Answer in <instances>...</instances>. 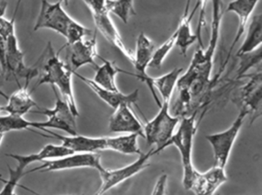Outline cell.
I'll return each instance as SVG.
<instances>
[{
  "mask_svg": "<svg viewBox=\"0 0 262 195\" xmlns=\"http://www.w3.org/2000/svg\"><path fill=\"white\" fill-rule=\"evenodd\" d=\"M50 135V138H56L73 153H99L106 150V138H93L85 135H61L50 129H43Z\"/></svg>",
  "mask_w": 262,
  "mask_h": 195,
  "instance_id": "13",
  "label": "cell"
},
{
  "mask_svg": "<svg viewBox=\"0 0 262 195\" xmlns=\"http://www.w3.org/2000/svg\"><path fill=\"white\" fill-rule=\"evenodd\" d=\"M7 44V72L6 76H13L19 86V78H24L26 81H31L33 78L38 76L39 70L37 67H30L24 61V52L19 46L16 33L6 40Z\"/></svg>",
  "mask_w": 262,
  "mask_h": 195,
  "instance_id": "10",
  "label": "cell"
},
{
  "mask_svg": "<svg viewBox=\"0 0 262 195\" xmlns=\"http://www.w3.org/2000/svg\"><path fill=\"white\" fill-rule=\"evenodd\" d=\"M9 173L10 177L8 179L0 178V181L4 184L2 190H0V195H16V187L19 185L21 178L25 176V170L18 166L14 169L9 166Z\"/></svg>",
  "mask_w": 262,
  "mask_h": 195,
  "instance_id": "33",
  "label": "cell"
},
{
  "mask_svg": "<svg viewBox=\"0 0 262 195\" xmlns=\"http://www.w3.org/2000/svg\"><path fill=\"white\" fill-rule=\"evenodd\" d=\"M155 49H156V47H155L152 40L148 38L144 32H141L138 35L137 40H136V51L133 52L134 61H133V64L136 69V73L133 74L123 70V69H122L121 73L136 77L142 82L145 83L149 89L156 104L159 107H160L162 101L158 98L156 90L153 89L152 84H151V77L147 74V69L149 67Z\"/></svg>",
  "mask_w": 262,
  "mask_h": 195,
  "instance_id": "7",
  "label": "cell"
},
{
  "mask_svg": "<svg viewBox=\"0 0 262 195\" xmlns=\"http://www.w3.org/2000/svg\"><path fill=\"white\" fill-rule=\"evenodd\" d=\"M46 52L48 55V58L47 62L44 64L42 75L36 84V88L45 84L54 86L56 81L64 75L68 69L69 64H66L59 58L60 52L59 51L56 52L51 41H49L47 44Z\"/></svg>",
  "mask_w": 262,
  "mask_h": 195,
  "instance_id": "19",
  "label": "cell"
},
{
  "mask_svg": "<svg viewBox=\"0 0 262 195\" xmlns=\"http://www.w3.org/2000/svg\"><path fill=\"white\" fill-rule=\"evenodd\" d=\"M238 69L237 70V78H242L244 75L248 74V71L252 68L261 66L262 52L261 48L238 57Z\"/></svg>",
  "mask_w": 262,
  "mask_h": 195,
  "instance_id": "30",
  "label": "cell"
},
{
  "mask_svg": "<svg viewBox=\"0 0 262 195\" xmlns=\"http://www.w3.org/2000/svg\"><path fill=\"white\" fill-rule=\"evenodd\" d=\"M99 58L103 61V63L102 66H98L96 68L93 81L103 89L118 92L119 89L116 84V77L118 74L121 73L122 69L116 66V63L113 61L105 59L101 56Z\"/></svg>",
  "mask_w": 262,
  "mask_h": 195,
  "instance_id": "24",
  "label": "cell"
},
{
  "mask_svg": "<svg viewBox=\"0 0 262 195\" xmlns=\"http://www.w3.org/2000/svg\"><path fill=\"white\" fill-rule=\"evenodd\" d=\"M159 109L157 115L143 126L144 138L148 145L154 146L158 154L169 147L170 139L180 121L170 112V102L162 101Z\"/></svg>",
  "mask_w": 262,
  "mask_h": 195,
  "instance_id": "3",
  "label": "cell"
},
{
  "mask_svg": "<svg viewBox=\"0 0 262 195\" xmlns=\"http://www.w3.org/2000/svg\"><path fill=\"white\" fill-rule=\"evenodd\" d=\"M91 11L92 15L107 12L106 0H82Z\"/></svg>",
  "mask_w": 262,
  "mask_h": 195,
  "instance_id": "36",
  "label": "cell"
},
{
  "mask_svg": "<svg viewBox=\"0 0 262 195\" xmlns=\"http://www.w3.org/2000/svg\"><path fill=\"white\" fill-rule=\"evenodd\" d=\"M30 83V81H26L25 85H19V89L8 97L7 104L4 106V112L9 115L24 117L26 114L31 112L33 107H39L29 91Z\"/></svg>",
  "mask_w": 262,
  "mask_h": 195,
  "instance_id": "20",
  "label": "cell"
},
{
  "mask_svg": "<svg viewBox=\"0 0 262 195\" xmlns=\"http://www.w3.org/2000/svg\"><path fill=\"white\" fill-rule=\"evenodd\" d=\"M73 72L74 71H73L71 67L69 66L64 75L56 81L54 86L56 89H59V92L62 94L64 101L68 104L73 115L77 118L79 116V112L76 104V98H75L74 92H73Z\"/></svg>",
  "mask_w": 262,
  "mask_h": 195,
  "instance_id": "27",
  "label": "cell"
},
{
  "mask_svg": "<svg viewBox=\"0 0 262 195\" xmlns=\"http://www.w3.org/2000/svg\"><path fill=\"white\" fill-rule=\"evenodd\" d=\"M8 3L5 0H0V18L4 17L5 14L6 10H7Z\"/></svg>",
  "mask_w": 262,
  "mask_h": 195,
  "instance_id": "38",
  "label": "cell"
},
{
  "mask_svg": "<svg viewBox=\"0 0 262 195\" xmlns=\"http://www.w3.org/2000/svg\"><path fill=\"white\" fill-rule=\"evenodd\" d=\"M58 1L61 2V3H63L65 6H68L69 4V0H58Z\"/></svg>",
  "mask_w": 262,
  "mask_h": 195,
  "instance_id": "41",
  "label": "cell"
},
{
  "mask_svg": "<svg viewBox=\"0 0 262 195\" xmlns=\"http://www.w3.org/2000/svg\"><path fill=\"white\" fill-rule=\"evenodd\" d=\"M216 195H221L220 193H217Z\"/></svg>",
  "mask_w": 262,
  "mask_h": 195,
  "instance_id": "44",
  "label": "cell"
},
{
  "mask_svg": "<svg viewBox=\"0 0 262 195\" xmlns=\"http://www.w3.org/2000/svg\"><path fill=\"white\" fill-rule=\"evenodd\" d=\"M136 134H127L117 137L106 138V150L119 152L122 155H141L138 138Z\"/></svg>",
  "mask_w": 262,
  "mask_h": 195,
  "instance_id": "25",
  "label": "cell"
},
{
  "mask_svg": "<svg viewBox=\"0 0 262 195\" xmlns=\"http://www.w3.org/2000/svg\"><path fill=\"white\" fill-rule=\"evenodd\" d=\"M183 72V68L176 67L165 75L151 77L153 89L160 94L162 101L170 102L177 86L178 81Z\"/></svg>",
  "mask_w": 262,
  "mask_h": 195,
  "instance_id": "23",
  "label": "cell"
},
{
  "mask_svg": "<svg viewBox=\"0 0 262 195\" xmlns=\"http://www.w3.org/2000/svg\"></svg>",
  "mask_w": 262,
  "mask_h": 195,
  "instance_id": "45",
  "label": "cell"
},
{
  "mask_svg": "<svg viewBox=\"0 0 262 195\" xmlns=\"http://www.w3.org/2000/svg\"><path fill=\"white\" fill-rule=\"evenodd\" d=\"M18 187H21V188L24 189V190H27V191L30 192V193H33V194L42 195V194H40V193H37V192L34 191V190H32V189L29 188V187H27V186H24V185H21V184H19V185H18ZM82 195H83V194H82Z\"/></svg>",
  "mask_w": 262,
  "mask_h": 195,
  "instance_id": "40",
  "label": "cell"
},
{
  "mask_svg": "<svg viewBox=\"0 0 262 195\" xmlns=\"http://www.w3.org/2000/svg\"><path fill=\"white\" fill-rule=\"evenodd\" d=\"M245 37L241 45L235 56H242L251 53L261 48L262 44V15L256 14L251 18V23L247 26Z\"/></svg>",
  "mask_w": 262,
  "mask_h": 195,
  "instance_id": "22",
  "label": "cell"
},
{
  "mask_svg": "<svg viewBox=\"0 0 262 195\" xmlns=\"http://www.w3.org/2000/svg\"><path fill=\"white\" fill-rule=\"evenodd\" d=\"M4 112V106H0V112Z\"/></svg>",
  "mask_w": 262,
  "mask_h": 195,
  "instance_id": "43",
  "label": "cell"
},
{
  "mask_svg": "<svg viewBox=\"0 0 262 195\" xmlns=\"http://www.w3.org/2000/svg\"><path fill=\"white\" fill-rule=\"evenodd\" d=\"M93 21L97 30L105 37V39L119 49L133 64L134 61V54L125 46V42L113 23L108 12L93 15Z\"/></svg>",
  "mask_w": 262,
  "mask_h": 195,
  "instance_id": "17",
  "label": "cell"
},
{
  "mask_svg": "<svg viewBox=\"0 0 262 195\" xmlns=\"http://www.w3.org/2000/svg\"><path fill=\"white\" fill-rule=\"evenodd\" d=\"M73 75H76L81 81L86 84L101 100L113 109H116L123 104L131 106L132 104H136V103L139 101V89H136L128 94L122 93L120 91L115 92V91L103 89L96 84L93 79L86 78L76 72H73Z\"/></svg>",
  "mask_w": 262,
  "mask_h": 195,
  "instance_id": "15",
  "label": "cell"
},
{
  "mask_svg": "<svg viewBox=\"0 0 262 195\" xmlns=\"http://www.w3.org/2000/svg\"><path fill=\"white\" fill-rule=\"evenodd\" d=\"M106 10L108 13L117 16L125 24L136 14L134 0H106Z\"/></svg>",
  "mask_w": 262,
  "mask_h": 195,
  "instance_id": "28",
  "label": "cell"
},
{
  "mask_svg": "<svg viewBox=\"0 0 262 195\" xmlns=\"http://www.w3.org/2000/svg\"><path fill=\"white\" fill-rule=\"evenodd\" d=\"M15 33V20L6 19L4 17L0 18V36L6 41Z\"/></svg>",
  "mask_w": 262,
  "mask_h": 195,
  "instance_id": "34",
  "label": "cell"
},
{
  "mask_svg": "<svg viewBox=\"0 0 262 195\" xmlns=\"http://www.w3.org/2000/svg\"><path fill=\"white\" fill-rule=\"evenodd\" d=\"M52 89L56 97L54 107L53 109H40L33 112L42 114L47 115V117H53L56 119L67 123L73 128L76 129V117L72 113L67 102L59 97V94L56 92V88L55 86H52Z\"/></svg>",
  "mask_w": 262,
  "mask_h": 195,
  "instance_id": "26",
  "label": "cell"
},
{
  "mask_svg": "<svg viewBox=\"0 0 262 195\" xmlns=\"http://www.w3.org/2000/svg\"><path fill=\"white\" fill-rule=\"evenodd\" d=\"M190 3L191 0H187L185 11L176 30L177 33L176 46L179 48L181 55L184 56H186L189 48L198 40L197 35L193 32L191 28V20L196 11L200 7V4L198 1L193 10L189 12Z\"/></svg>",
  "mask_w": 262,
  "mask_h": 195,
  "instance_id": "18",
  "label": "cell"
},
{
  "mask_svg": "<svg viewBox=\"0 0 262 195\" xmlns=\"http://www.w3.org/2000/svg\"><path fill=\"white\" fill-rule=\"evenodd\" d=\"M42 162L39 167L25 172V175L35 172L59 171L78 168L96 169L100 173L105 169L101 162V155L99 153H73Z\"/></svg>",
  "mask_w": 262,
  "mask_h": 195,
  "instance_id": "6",
  "label": "cell"
},
{
  "mask_svg": "<svg viewBox=\"0 0 262 195\" xmlns=\"http://www.w3.org/2000/svg\"><path fill=\"white\" fill-rule=\"evenodd\" d=\"M176 37H177V33L176 31H174L172 35L165 42L162 43L158 49H155L149 67L153 69H160L162 67L165 58L172 50L173 48L176 46Z\"/></svg>",
  "mask_w": 262,
  "mask_h": 195,
  "instance_id": "31",
  "label": "cell"
},
{
  "mask_svg": "<svg viewBox=\"0 0 262 195\" xmlns=\"http://www.w3.org/2000/svg\"><path fill=\"white\" fill-rule=\"evenodd\" d=\"M62 4L59 1L50 3L47 0H42L40 11L33 29L34 31L51 29L65 37L73 18L66 12Z\"/></svg>",
  "mask_w": 262,
  "mask_h": 195,
  "instance_id": "8",
  "label": "cell"
},
{
  "mask_svg": "<svg viewBox=\"0 0 262 195\" xmlns=\"http://www.w3.org/2000/svg\"><path fill=\"white\" fill-rule=\"evenodd\" d=\"M225 168L213 166L205 172L196 171L189 190L194 195H214L219 187L228 181Z\"/></svg>",
  "mask_w": 262,
  "mask_h": 195,
  "instance_id": "12",
  "label": "cell"
},
{
  "mask_svg": "<svg viewBox=\"0 0 262 195\" xmlns=\"http://www.w3.org/2000/svg\"><path fill=\"white\" fill-rule=\"evenodd\" d=\"M23 0H17L16 2V9H15L14 14H13V20H16V15H17L18 11H19V6H20L21 3H22Z\"/></svg>",
  "mask_w": 262,
  "mask_h": 195,
  "instance_id": "39",
  "label": "cell"
},
{
  "mask_svg": "<svg viewBox=\"0 0 262 195\" xmlns=\"http://www.w3.org/2000/svg\"><path fill=\"white\" fill-rule=\"evenodd\" d=\"M225 12L222 0H212V18L208 47L206 49L199 48L196 51L186 71L195 77L196 80L193 83L200 87H209L214 84V81L211 79L213 60L219 46L221 26Z\"/></svg>",
  "mask_w": 262,
  "mask_h": 195,
  "instance_id": "1",
  "label": "cell"
},
{
  "mask_svg": "<svg viewBox=\"0 0 262 195\" xmlns=\"http://www.w3.org/2000/svg\"><path fill=\"white\" fill-rule=\"evenodd\" d=\"M247 116H248V112L241 109L237 118L228 128L223 132L210 134L205 136L214 154V165L223 168L226 167L231 150Z\"/></svg>",
  "mask_w": 262,
  "mask_h": 195,
  "instance_id": "4",
  "label": "cell"
},
{
  "mask_svg": "<svg viewBox=\"0 0 262 195\" xmlns=\"http://www.w3.org/2000/svg\"><path fill=\"white\" fill-rule=\"evenodd\" d=\"M197 114L198 110H196L190 116L182 118L179 121V127L169 141V145L176 146L180 154L183 167L182 184L187 190H189L193 177L198 170L192 161L194 137L198 128Z\"/></svg>",
  "mask_w": 262,
  "mask_h": 195,
  "instance_id": "2",
  "label": "cell"
},
{
  "mask_svg": "<svg viewBox=\"0 0 262 195\" xmlns=\"http://www.w3.org/2000/svg\"><path fill=\"white\" fill-rule=\"evenodd\" d=\"M33 121H29L23 116L7 115H0V132L4 134L15 131L30 130L35 133L38 132L32 130Z\"/></svg>",
  "mask_w": 262,
  "mask_h": 195,
  "instance_id": "29",
  "label": "cell"
},
{
  "mask_svg": "<svg viewBox=\"0 0 262 195\" xmlns=\"http://www.w3.org/2000/svg\"><path fill=\"white\" fill-rule=\"evenodd\" d=\"M71 154H73V152L67 147H63L62 144L56 145V144H48L36 153L30 154V155L10 153L6 154V156L10 157L14 159L16 162L23 163L28 167L30 164L33 163L56 159Z\"/></svg>",
  "mask_w": 262,
  "mask_h": 195,
  "instance_id": "21",
  "label": "cell"
},
{
  "mask_svg": "<svg viewBox=\"0 0 262 195\" xmlns=\"http://www.w3.org/2000/svg\"><path fill=\"white\" fill-rule=\"evenodd\" d=\"M93 35V32L91 29L85 27L76 20L73 19L66 34L65 38H67V43L62 48H69L74 43L83 39L85 37L92 36Z\"/></svg>",
  "mask_w": 262,
  "mask_h": 195,
  "instance_id": "32",
  "label": "cell"
},
{
  "mask_svg": "<svg viewBox=\"0 0 262 195\" xmlns=\"http://www.w3.org/2000/svg\"><path fill=\"white\" fill-rule=\"evenodd\" d=\"M242 78H248L246 84L239 89L238 99L240 109H245L248 115H251L254 121L261 115L262 107V71L259 68L256 72L247 74Z\"/></svg>",
  "mask_w": 262,
  "mask_h": 195,
  "instance_id": "9",
  "label": "cell"
},
{
  "mask_svg": "<svg viewBox=\"0 0 262 195\" xmlns=\"http://www.w3.org/2000/svg\"><path fill=\"white\" fill-rule=\"evenodd\" d=\"M70 64L73 71L76 70L82 66L87 64H93L97 67V64L95 61L98 55L97 38L96 32H95L90 38H83L77 42L70 46ZM68 48V49H69Z\"/></svg>",
  "mask_w": 262,
  "mask_h": 195,
  "instance_id": "16",
  "label": "cell"
},
{
  "mask_svg": "<svg viewBox=\"0 0 262 195\" xmlns=\"http://www.w3.org/2000/svg\"><path fill=\"white\" fill-rule=\"evenodd\" d=\"M259 1L260 0H232L227 6L225 12H233V13L235 14L237 18H238V25H237V32H236L234 39H233L231 46H230L228 54H227L222 66L219 69V73L214 77V79H219V77L223 73L227 64L229 62L231 52L234 50V47H235L237 42L240 41L244 34L245 33L250 18H251V15H252L253 12L255 9Z\"/></svg>",
  "mask_w": 262,
  "mask_h": 195,
  "instance_id": "11",
  "label": "cell"
},
{
  "mask_svg": "<svg viewBox=\"0 0 262 195\" xmlns=\"http://www.w3.org/2000/svg\"><path fill=\"white\" fill-rule=\"evenodd\" d=\"M111 133L136 134L144 138V128L129 105L123 104L115 109L108 123Z\"/></svg>",
  "mask_w": 262,
  "mask_h": 195,
  "instance_id": "14",
  "label": "cell"
},
{
  "mask_svg": "<svg viewBox=\"0 0 262 195\" xmlns=\"http://www.w3.org/2000/svg\"><path fill=\"white\" fill-rule=\"evenodd\" d=\"M0 68L3 75H6L7 72V44L6 41L0 36Z\"/></svg>",
  "mask_w": 262,
  "mask_h": 195,
  "instance_id": "37",
  "label": "cell"
},
{
  "mask_svg": "<svg viewBox=\"0 0 262 195\" xmlns=\"http://www.w3.org/2000/svg\"><path fill=\"white\" fill-rule=\"evenodd\" d=\"M4 138V134L1 133L0 132V146H1V144H2L3 139Z\"/></svg>",
  "mask_w": 262,
  "mask_h": 195,
  "instance_id": "42",
  "label": "cell"
},
{
  "mask_svg": "<svg viewBox=\"0 0 262 195\" xmlns=\"http://www.w3.org/2000/svg\"><path fill=\"white\" fill-rule=\"evenodd\" d=\"M168 175L166 173H162L156 181L151 195H165L168 187Z\"/></svg>",
  "mask_w": 262,
  "mask_h": 195,
  "instance_id": "35",
  "label": "cell"
},
{
  "mask_svg": "<svg viewBox=\"0 0 262 195\" xmlns=\"http://www.w3.org/2000/svg\"><path fill=\"white\" fill-rule=\"evenodd\" d=\"M157 151L153 147L146 153H142L139 155V158L128 165L124 166L120 168L110 170L104 169L99 173L102 180L100 187L97 191L93 195H105L107 192L111 190L114 187H117L127 180L136 176L142 170L149 167L150 158L156 155Z\"/></svg>",
  "mask_w": 262,
  "mask_h": 195,
  "instance_id": "5",
  "label": "cell"
}]
</instances>
